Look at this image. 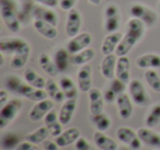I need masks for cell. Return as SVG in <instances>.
<instances>
[{
	"label": "cell",
	"instance_id": "obj_1",
	"mask_svg": "<svg viewBox=\"0 0 160 150\" xmlns=\"http://www.w3.org/2000/svg\"><path fill=\"white\" fill-rule=\"evenodd\" d=\"M0 14L3 23L12 33H18L22 27L19 16V7L14 0H0Z\"/></svg>",
	"mask_w": 160,
	"mask_h": 150
},
{
	"label": "cell",
	"instance_id": "obj_2",
	"mask_svg": "<svg viewBox=\"0 0 160 150\" xmlns=\"http://www.w3.org/2000/svg\"><path fill=\"white\" fill-rule=\"evenodd\" d=\"M129 13L133 18H137L145 23L147 28H153L158 22V14L155 10L148 6L139 2H135L131 6Z\"/></svg>",
	"mask_w": 160,
	"mask_h": 150
},
{
	"label": "cell",
	"instance_id": "obj_3",
	"mask_svg": "<svg viewBox=\"0 0 160 150\" xmlns=\"http://www.w3.org/2000/svg\"><path fill=\"white\" fill-rule=\"evenodd\" d=\"M23 108V103L20 99H11L7 104L1 106L0 110V128H6L21 112Z\"/></svg>",
	"mask_w": 160,
	"mask_h": 150
},
{
	"label": "cell",
	"instance_id": "obj_4",
	"mask_svg": "<svg viewBox=\"0 0 160 150\" xmlns=\"http://www.w3.org/2000/svg\"><path fill=\"white\" fill-rule=\"evenodd\" d=\"M121 24V13L118 7L114 3H110L104 9V22L103 28L108 33L116 32Z\"/></svg>",
	"mask_w": 160,
	"mask_h": 150
},
{
	"label": "cell",
	"instance_id": "obj_5",
	"mask_svg": "<svg viewBox=\"0 0 160 150\" xmlns=\"http://www.w3.org/2000/svg\"><path fill=\"white\" fill-rule=\"evenodd\" d=\"M129 97L132 98L133 102L139 106H146L150 101V98L147 94L144 84L138 79H133L128 83Z\"/></svg>",
	"mask_w": 160,
	"mask_h": 150
},
{
	"label": "cell",
	"instance_id": "obj_6",
	"mask_svg": "<svg viewBox=\"0 0 160 150\" xmlns=\"http://www.w3.org/2000/svg\"><path fill=\"white\" fill-rule=\"evenodd\" d=\"M116 137L121 142L125 143L128 147H131L133 150H139L142 149V141L140 140L137 132L133 130L132 128L127 126H122L116 130Z\"/></svg>",
	"mask_w": 160,
	"mask_h": 150
},
{
	"label": "cell",
	"instance_id": "obj_7",
	"mask_svg": "<svg viewBox=\"0 0 160 150\" xmlns=\"http://www.w3.org/2000/svg\"><path fill=\"white\" fill-rule=\"evenodd\" d=\"M92 43V35L88 32L77 34L73 38H70L69 42L67 43V51L70 55L77 54L83 49L88 48Z\"/></svg>",
	"mask_w": 160,
	"mask_h": 150
},
{
	"label": "cell",
	"instance_id": "obj_8",
	"mask_svg": "<svg viewBox=\"0 0 160 150\" xmlns=\"http://www.w3.org/2000/svg\"><path fill=\"white\" fill-rule=\"evenodd\" d=\"M28 45V41L22 38H3L0 41V53L3 55H14Z\"/></svg>",
	"mask_w": 160,
	"mask_h": 150
},
{
	"label": "cell",
	"instance_id": "obj_9",
	"mask_svg": "<svg viewBox=\"0 0 160 150\" xmlns=\"http://www.w3.org/2000/svg\"><path fill=\"white\" fill-rule=\"evenodd\" d=\"M54 101L52 99H45L42 101H38L32 106L31 111L29 113V117L33 122H40L45 118L47 114L54 110Z\"/></svg>",
	"mask_w": 160,
	"mask_h": 150
},
{
	"label": "cell",
	"instance_id": "obj_10",
	"mask_svg": "<svg viewBox=\"0 0 160 150\" xmlns=\"http://www.w3.org/2000/svg\"><path fill=\"white\" fill-rule=\"evenodd\" d=\"M81 25H82V18H81L80 12L75 8L69 10L68 14H67L66 25H65L66 35L70 38L76 36L77 34H79Z\"/></svg>",
	"mask_w": 160,
	"mask_h": 150
},
{
	"label": "cell",
	"instance_id": "obj_11",
	"mask_svg": "<svg viewBox=\"0 0 160 150\" xmlns=\"http://www.w3.org/2000/svg\"><path fill=\"white\" fill-rule=\"evenodd\" d=\"M6 86H7L9 91L18 93V94L22 95L24 98H27L28 94L34 88V87L30 86L28 82H24L23 80H21L18 76H14V75L8 76L7 79H6Z\"/></svg>",
	"mask_w": 160,
	"mask_h": 150
},
{
	"label": "cell",
	"instance_id": "obj_12",
	"mask_svg": "<svg viewBox=\"0 0 160 150\" xmlns=\"http://www.w3.org/2000/svg\"><path fill=\"white\" fill-rule=\"evenodd\" d=\"M89 98V110L91 115L100 114L104 110V97L100 89L91 88L88 92Z\"/></svg>",
	"mask_w": 160,
	"mask_h": 150
},
{
	"label": "cell",
	"instance_id": "obj_13",
	"mask_svg": "<svg viewBox=\"0 0 160 150\" xmlns=\"http://www.w3.org/2000/svg\"><path fill=\"white\" fill-rule=\"evenodd\" d=\"M78 88L81 92H89L92 88V68L89 65H85L77 71Z\"/></svg>",
	"mask_w": 160,
	"mask_h": 150
},
{
	"label": "cell",
	"instance_id": "obj_14",
	"mask_svg": "<svg viewBox=\"0 0 160 150\" xmlns=\"http://www.w3.org/2000/svg\"><path fill=\"white\" fill-rule=\"evenodd\" d=\"M116 106H118V115H120L121 118L123 119H128L132 116L134 111L133 106V100L129 97V94L127 93H121L118 95V99H116Z\"/></svg>",
	"mask_w": 160,
	"mask_h": 150
},
{
	"label": "cell",
	"instance_id": "obj_15",
	"mask_svg": "<svg viewBox=\"0 0 160 150\" xmlns=\"http://www.w3.org/2000/svg\"><path fill=\"white\" fill-rule=\"evenodd\" d=\"M123 36L124 35L118 31L108 34L104 38V40H103L102 45H101V52H102L103 55L105 56L110 55V54H114V52L118 48V44L122 41Z\"/></svg>",
	"mask_w": 160,
	"mask_h": 150
},
{
	"label": "cell",
	"instance_id": "obj_16",
	"mask_svg": "<svg viewBox=\"0 0 160 150\" xmlns=\"http://www.w3.org/2000/svg\"><path fill=\"white\" fill-rule=\"evenodd\" d=\"M33 19L43 20L45 22L51 23L52 25H55V27H57L58 23V16L53 10V8H47L41 5H38L34 7Z\"/></svg>",
	"mask_w": 160,
	"mask_h": 150
},
{
	"label": "cell",
	"instance_id": "obj_17",
	"mask_svg": "<svg viewBox=\"0 0 160 150\" xmlns=\"http://www.w3.org/2000/svg\"><path fill=\"white\" fill-rule=\"evenodd\" d=\"M81 137V132L77 127H70L68 129L64 130L58 137L55 138V142L59 146L60 148L68 147L69 145L75 143L78 139Z\"/></svg>",
	"mask_w": 160,
	"mask_h": 150
},
{
	"label": "cell",
	"instance_id": "obj_18",
	"mask_svg": "<svg viewBox=\"0 0 160 150\" xmlns=\"http://www.w3.org/2000/svg\"><path fill=\"white\" fill-rule=\"evenodd\" d=\"M136 66L140 69H159L160 55L155 53H147L136 58Z\"/></svg>",
	"mask_w": 160,
	"mask_h": 150
},
{
	"label": "cell",
	"instance_id": "obj_19",
	"mask_svg": "<svg viewBox=\"0 0 160 150\" xmlns=\"http://www.w3.org/2000/svg\"><path fill=\"white\" fill-rule=\"evenodd\" d=\"M139 41H140L139 38H137V36L134 35V34L129 33V32H126L115 51L116 56H118V57L127 56V54L135 47V45L137 44Z\"/></svg>",
	"mask_w": 160,
	"mask_h": 150
},
{
	"label": "cell",
	"instance_id": "obj_20",
	"mask_svg": "<svg viewBox=\"0 0 160 150\" xmlns=\"http://www.w3.org/2000/svg\"><path fill=\"white\" fill-rule=\"evenodd\" d=\"M118 56L116 54H110L105 55L101 62V73L108 80H112L115 77L116 62H118Z\"/></svg>",
	"mask_w": 160,
	"mask_h": 150
},
{
	"label": "cell",
	"instance_id": "obj_21",
	"mask_svg": "<svg viewBox=\"0 0 160 150\" xmlns=\"http://www.w3.org/2000/svg\"><path fill=\"white\" fill-rule=\"evenodd\" d=\"M33 27H34V29H35V31L38 32L41 36L47 38V40H54V38H56L58 35L57 28H56L55 25H52L51 23L45 22V21H43V20L34 19Z\"/></svg>",
	"mask_w": 160,
	"mask_h": 150
},
{
	"label": "cell",
	"instance_id": "obj_22",
	"mask_svg": "<svg viewBox=\"0 0 160 150\" xmlns=\"http://www.w3.org/2000/svg\"><path fill=\"white\" fill-rule=\"evenodd\" d=\"M76 108H77V100L76 99H68L62 103L59 113H58V117L62 125H68L70 123L76 112Z\"/></svg>",
	"mask_w": 160,
	"mask_h": 150
},
{
	"label": "cell",
	"instance_id": "obj_23",
	"mask_svg": "<svg viewBox=\"0 0 160 150\" xmlns=\"http://www.w3.org/2000/svg\"><path fill=\"white\" fill-rule=\"evenodd\" d=\"M115 77L126 84L131 81V62L127 56H121L118 58Z\"/></svg>",
	"mask_w": 160,
	"mask_h": 150
},
{
	"label": "cell",
	"instance_id": "obj_24",
	"mask_svg": "<svg viewBox=\"0 0 160 150\" xmlns=\"http://www.w3.org/2000/svg\"><path fill=\"white\" fill-rule=\"evenodd\" d=\"M45 126L48 129L49 134L53 137H58L62 132V124L60 123L58 114L54 110H52L44 118Z\"/></svg>",
	"mask_w": 160,
	"mask_h": 150
},
{
	"label": "cell",
	"instance_id": "obj_25",
	"mask_svg": "<svg viewBox=\"0 0 160 150\" xmlns=\"http://www.w3.org/2000/svg\"><path fill=\"white\" fill-rule=\"evenodd\" d=\"M137 134L139 136L140 140L145 143V145L149 146V147L157 148L160 147V134L153 132L151 128L149 127H142L137 130Z\"/></svg>",
	"mask_w": 160,
	"mask_h": 150
},
{
	"label": "cell",
	"instance_id": "obj_26",
	"mask_svg": "<svg viewBox=\"0 0 160 150\" xmlns=\"http://www.w3.org/2000/svg\"><path fill=\"white\" fill-rule=\"evenodd\" d=\"M93 141L101 150H118V145L113 138L105 135L103 132L97 130L93 134Z\"/></svg>",
	"mask_w": 160,
	"mask_h": 150
},
{
	"label": "cell",
	"instance_id": "obj_27",
	"mask_svg": "<svg viewBox=\"0 0 160 150\" xmlns=\"http://www.w3.org/2000/svg\"><path fill=\"white\" fill-rule=\"evenodd\" d=\"M30 56H31V46L30 44L28 46H25L24 48H22L21 51H19L18 53H16L11 58L10 62V66L13 69H21L27 65V62H29Z\"/></svg>",
	"mask_w": 160,
	"mask_h": 150
},
{
	"label": "cell",
	"instance_id": "obj_28",
	"mask_svg": "<svg viewBox=\"0 0 160 150\" xmlns=\"http://www.w3.org/2000/svg\"><path fill=\"white\" fill-rule=\"evenodd\" d=\"M38 64H40L41 68L46 72L49 77H57L59 70H58L57 66H56L55 62L51 58V56L47 53H41L40 57H38Z\"/></svg>",
	"mask_w": 160,
	"mask_h": 150
},
{
	"label": "cell",
	"instance_id": "obj_29",
	"mask_svg": "<svg viewBox=\"0 0 160 150\" xmlns=\"http://www.w3.org/2000/svg\"><path fill=\"white\" fill-rule=\"evenodd\" d=\"M96 56V52L93 48H88L83 49V51L79 52L77 54H73L70 56V62L73 66H85L89 62H91Z\"/></svg>",
	"mask_w": 160,
	"mask_h": 150
},
{
	"label": "cell",
	"instance_id": "obj_30",
	"mask_svg": "<svg viewBox=\"0 0 160 150\" xmlns=\"http://www.w3.org/2000/svg\"><path fill=\"white\" fill-rule=\"evenodd\" d=\"M24 76V80L25 82L30 84V86L34 87V88H38V89H45L46 87V81L40 73L36 72L34 69L32 68H27V70L24 71L23 73Z\"/></svg>",
	"mask_w": 160,
	"mask_h": 150
},
{
	"label": "cell",
	"instance_id": "obj_31",
	"mask_svg": "<svg viewBox=\"0 0 160 150\" xmlns=\"http://www.w3.org/2000/svg\"><path fill=\"white\" fill-rule=\"evenodd\" d=\"M48 98L52 99L55 102H62L64 100H66L64 92L60 89L59 83H57L56 81H54L53 79H48L46 81V87H45Z\"/></svg>",
	"mask_w": 160,
	"mask_h": 150
},
{
	"label": "cell",
	"instance_id": "obj_32",
	"mask_svg": "<svg viewBox=\"0 0 160 150\" xmlns=\"http://www.w3.org/2000/svg\"><path fill=\"white\" fill-rule=\"evenodd\" d=\"M58 83H59L60 89L62 90L65 97H66V100L76 99V98H77V92H78L77 86H76L75 81H73L70 77L64 76V77L60 78Z\"/></svg>",
	"mask_w": 160,
	"mask_h": 150
},
{
	"label": "cell",
	"instance_id": "obj_33",
	"mask_svg": "<svg viewBox=\"0 0 160 150\" xmlns=\"http://www.w3.org/2000/svg\"><path fill=\"white\" fill-rule=\"evenodd\" d=\"M69 52L67 48H58L54 55V62L57 66L59 72H64L68 69L69 62H70V57H69Z\"/></svg>",
	"mask_w": 160,
	"mask_h": 150
},
{
	"label": "cell",
	"instance_id": "obj_34",
	"mask_svg": "<svg viewBox=\"0 0 160 150\" xmlns=\"http://www.w3.org/2000/svg\"><path fill=\"white\" fill-rule=\"evenodd\" d=\"M49 135L51 134H49L46 126H42V127L35 129L34 132L28 134L27 136H25V140L30 141V142L34 143V145H38V143L44 142Z\"/></svg>",
	"mask_w": 160,
	"mask_h": 150
},
{
	"label": "cell",
	"instance_id": "obj_35",
	"mask_svg": "<svg viewBox=\"0 0 160 150\" xmlns=\"http://www.w3.org/2000/svg\"><path fill=\"white\" fill-rule=\"evenodd\" d=\"M92 124L96 126L97 130L99 132H107L110 127H111V118L108 114L105 113H100V114H97V115H92Z\"/></svg>",
	"mask_w": 160,
	"mask_h": 150
},
{
	"label": "cell",
	"instance_id": "obj_36",
	"mask_svg": "<svg viewBox=\"0 0 160 150\" xmlns=\"http://www.w3.org/2000/svg\"><path fill=\"white\" fill-rule=\"evenodd\" d=\"M144 78L151 90L160 93V76L156 69H147L144 73Z\"/></svg>",
	"mask_w": 160,
	"mask_h": 150
},
{
	"label": "cell",
	"instance_id": "obj_37",
	"mask_svg": "<svg viewBox=\"0 0 160 150\" xmlns=\"http://www.w3.org/2000/svg\"><path fill=\"white\" fill-rule=\"evenodd\" d=\"M160 124V103L153 104L149 110L148 114L145 119L146 127L153 128Z\"/></svg>",
	"mask_w": 160,
	"mask_h": 150
},
{
	"label": "cell",
	"instance_id": "obj_38",
	"mask_svg": "<svg viewBox=\"0 0 160 150\" xmlns=\"http://www.w3.org/2000/svg\"><path fill=\"white\" fill-rule=\"evenodd\" d=\"M19 143H20V138H19L18 135L14 134V132H8V134L3 135L2 139H1L2 149H5V150L17 149Z\"/></svg>",
	"mask_w": 160,
	"mask_h": 150
},
{
	"label": "cell",
	"instance_id": "obj_39",
	"mask_svg": "<svg viewBox=\"0 0 160 150\" xmlns=\"http://www.w3.org/2000/svg\"><path fill=\"white\" fill-rule=\"evenodd\" d=\"M109 88L112 89V90H113L114 92L118 95V94H121V93L125 92V90H126V83H124L122 80H120L118 78L115 77L111 80Z\"/></svg>",
	"mask_w": 160,
	"mask_h": 150
},
{
	"label": "cell",
	"instance_id": "obj_40",
	"mask_svg": "<svg viewBox=\"0 0 160 150\" xmlns=\"http://www.w3.org/2000/svg\"><path fill=\"white\" fill-rule=\"evenodd\" d=\"M76 150H97L85 137H80L75 142Z\"/></svg>",
	"mask_w": 160,
	"mask_h": 150
},
{
	"label": "cell",
	"instance_id": "obj_41",
	"mask_svg": "<svg viewBox=\"0 0 160 150\" xmlns=\"http://www.w3.org/2000/svg\"><path fill=\"white\" fill-rule=\"evenodd\" d=\"M16 150H42V149L40 147H38L36 145H34V143L30 142L28 140H24L19 143Z\"/></svg>",
	"mask_w": 160,
	"mask_h": 150
},
{
	"label": "cell",
	"instance_id": "obj_42",
	"mask_svg": "<svg viewBox=\"0 0 160 150\" xmlns=\"http://www.w3.org/2000/svg\"><path fill=\"white\" fill-rule=\"evenodd\" d=\"M103 97H104V101L107 103H113V102H116V99H118V94L110 88H108L103 92Z\"/></svg>",
	"mask_w": 160,
	"mask_h": 150
},
{
	"label": "cell",
	"instance_id": "obj_43",
	"mask_svg": "<svg viewBox=\"0 0 160 150\" xmlns=\"http://www.w3.org/2000/svg\"><path fill=\"white\" fill-rule=\"evenodd\" d=\"M38 5L44 6L47 8H56L59 6V0H33Z\"/></svg>",
	"mask_w": 160,
	"mask_h": 150
},
{
	"label": "cell",
	"instance_id": "obj_44",
	"mask_svg": "<svg viewBox=\"0 0 160 150\" xmlns=\"http://www.w3.org/2000/svg\"><path fill=\"white\" fill-rule=\"evenodd\" d=\"M77 0H59V7L65 11H69V10L73 9Z\"/></svg>",
	"mask_w": 160,
	"mask_h": 150
},
{
	"label": "cell",
	"instance_id": "obj_45",
	"mask_svg": "<svg viewBox=\"0 0 160 150\" xmlns=\"http://www.w3.org/2000/svg\"><path fill=\"white\" fill-rule=\"evenodd\" d=\"M9 102V92L6 89L0 90V106H3Z\"/></svg>",
	"mask_w": 160,
	"mask_h": 150
},
{
	"label": "cell",
	"instance_id": "obj_46",
	"mask_svg": "<svg viewBox=\"0 0 160 150\" xmlns=\"http://www.w3.org/2000/svg\"><path fill=\"white\" fill-rule=\"evenodd\" d=\"M59 146L55 142V140H47L44 141V150H60Z\"/></svg>",
	"mask_w": 160,
	"mask_h": 150
},
{
	"label": "cell",
	"instance_id": "obj_47",
	"mask_svg": "<svg viewBox=\"0 0 160 150\" xmlns=\"http://www.w3.org/2000/svg\"><path fill=\"white\" fill-rule=\"evenodd\" d=\"M88 1H89L90 3H92V5H94V6H99L102 0H88Z\"/></svg>",
	"mask_w": 160,
	"mask_h": 150
},
{
	"label": "cell",
	"instance_id": "obj_48",
	"mask_svg": "<svg viewBox=\"0 0 160 150\" xmlns=\"http://www.w3.org/2000/svg\"><path fill=\"white\" fill-rule=\"evenodd\" d=\"M158 9H159V12H160V0H159V2H158Z\"/></svg>",
	"mask_w": 160,
	"mask_h": 150
}]
</instances>
